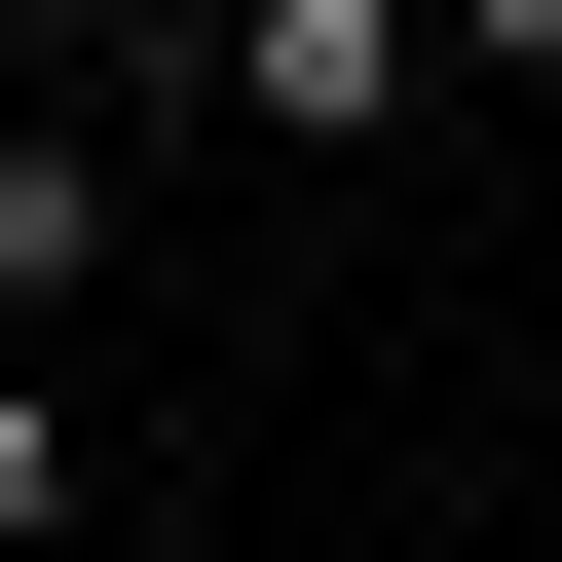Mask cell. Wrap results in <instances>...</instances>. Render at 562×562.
<instances>
[{"mask_svg":"<svg viewBox=\"0 0 562 562\" xmlns=\"http://www.w3.org/2000/svg\"><path fill=\"white\" fill-rule=\"evenodd\" d=\"M413 76H450V0H225V113L262 150H375Z\"/></svg>","mask_w":562,"mask_h":562,"instance_id":"6da1fadb","label":"cell"},{"mask_svg":"<svg viewBox=\"0 0 562 562\" xmlns=\"http://www.w3.org/2000/svg\"><path fill=\"white\" fill-rule=\"evenodd\" d=\"M450 76H562V0H450Z\"/></svg>","mask_w":562,"mask_h":562,"instance_id":"277c9868","label":"cell"},{"mask_svg":"<svg viewBox=\"0 0 562 562\" xmlns=\"http://www.w3.org/2000/svg\"><path fill=\"white\" fill-rule=\"evenodd\" d=\"M76 487H113V450H76L38 375H0V562H76Z\"/></svg>","mask_w":562,"mask_h":562,"instance_id":"3957f363","label":"cell"},{"mask_svg":"<svg viewBox=\"0 0 562 562\" xmlns=\"http://www.w3.org/2000/svg\"><path fill=\"white\" fill-rule=\"evenodd\" d=\"M76 262H113V150H76V113H0V338H38Z\"/></svg>","mask_w":562,"mask_h":562,"instance_id":"7a4b0ae2","label":"cell"}]
</instances>
